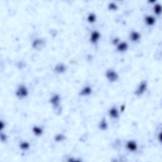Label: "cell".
Listing matches in <instances>:
<instances>
[{
	"label": "cell",
	"instance_id": "obj_11",
	"mask_svg": "<svg viewBox=\"0 0 162 162\" xmlns=\"http://www.w3.org/2000/svg\"><path fill=\"white\" fill-rule=\"evenodd\" d=\"M145 21H146V24H148L150 26L154 25L155 23V19L152 16H148L146 17L145 19Z\"/></svg>",
	"mask_w": 162,
	"mask_h": 162
},
{
	"label": "cell",
	"instance_id": "obj_19",
	"mask_svg": "<svg viewBox=\"0 0 162 162\" xmlns=\"http://www.w3.org/2000/svg\"><path fill=\"white\" fill-rule=\"evenodd\" d=\"M65 139V137L62 134H59L58 136H57V137H55V140L57 141H62Z\"/></svg>",
	"mask_w": 162,
	"mask_h": 162
},
{
	"label": "cell",
	"instance_id": "obj_1",
	"mask_svg": "<svg viewBox=\"0 0 162 162\" xmlns=\"http://www.w3.org/2000/svg\"><path fill=\"white\" fill-rule=\"evenodd\" d=\"M16 95L17 96L18 98H20V99L27 97L28 95L27 88L25 85H20L16 91Z\"/></svg>",
	"mask_w": 162,
	"mask_h": 162
},
{
	"label": "cell",
	"instance_id": "obj_14",
	"mask_svg": "<svg viewBox=\"0 0 162 162\" xmlns=\"http://www.w3.org/2000/svg\"><path fill=\"white\" fill-rule=\"evenodd\" d=\"M33 132H34L35 135L39 136L43 134V130H42L40 127L35 126V127H34V128H33Z\"/></svg>",
	"mask_w": 162,
	"mask_h": 162
},
{
	"label": "cell",
	"instance_id": "obj_17",
	"mask_svg": "<svg viewBox=\"0 0 162 162\" xmlns=\"http://www.w3.org/2000/svg\"><path fill=\"white\" fill-rule=\"evenodd\" d=\"M29 146H30V145H29V142H22L20 145V148L23 150H28V149L29 148Z\"/></svg>",
	"mask_w": 162,
	"mask_h": 162
},
{
	"label": "cell",
	"instance_id": "obj_16",
	"mask_svg": "<svg viewBox=\"0 0 162 162\" xmlns=\"http://www.w3.org/2000/svg\"><path fill=\"white\" fill-rule=\"evenodd\" d=\"M96 16L95 14L94 13H91L89 14V15L87 17L88 21L90 23H93L96 21Z\"/></svg>",
	"mask_w": 162,
	"mask_h": 162
},
{
	"label": "cell",
	"instance_id": "obj_15",
	"mask_svg": "<svg viewBox=\"0 0 162 162\" xmlns=\"http://www.w3.org/2000/svg\"><path fill=\"white\" fill-rule=\"evenodd\" d=\"M99 127L100 128V129L101 130H105L107 129V127H108V125H107L106 122L104 119H103V120L101 121V122L99 123Z\"/></svg>",
	"mask_w": 162,
	"mask_h": 162
},
{
	"label": "cell",
	"instance_id": "obj_13",
	"mask_svg": "<svg viewBox=\"0 0 162 162\" xmlns=\"http://www.w3.org/2000/svg\"><path fill=\"white\" fill-rule=\"evenodd\" d=\"M141 38V35L137 32H132L131 34V39L132 41H137Z\"/></svg>",
	"mask_w": 162,
	"mask_h": 162
},
{
	"label": "cell",
	"instance_id": "obj_20",
	"mask_svg": "<svg viewBox=\"0 0 162 162\" xmlns=\"http://www.w3.org/2000/svg\"><path fill=\"white\" fill-rule=\"evenodd\" d=\"M109 8L112 10H115L117 9V6L115 4H113V3H111L109 5Z\"/></svg>",
	"mask_w": 162,
	"mask_h": 162
},
{
	"label": "cell",
	"instance_id": "obj_3",
	"mask_svg": "<svg viewBox=\"0 0 162 162\" xmlns=\"http://www.w3.org/2000/svg\"><path fill=\"white\" fill-rule=\"evenodd\" d=\"M147 89V82L146 81L141 82V84L139 85L138 87L135 92V94L137 96H141L145 92Z\"/></svg>",
	"mask_w": 162,
	"mask_h": 162
},
{
	"label": "cell",
	"instance_id": "obj_8",
	"mask_svg": "<svg viewBox=\"0 0 162 162\" xmlns=\"http://www.w3.org/2000/svg\"><path fill=\"white\" fill-rule=\"evenodd\" d=\"M109 114L110 115V117L113 118H118V116H119V113H118V110H117L116 108H115V107L111 108L109 112Z\"/></svg>",
	"mask_w": 162,
	"mask_h": 162
},
{
	"label": "cell",
	"instance_id": "obj_18",
	"mask_svg": "<svg viewBox=\"0 0 162 162\" xmlns=\"http://www.w3.org/2000/svg\"><path fill=\"white\" fill-rule=\"evenodd\" d=\"M154 10H155V12L156 13V14L158 15H160L161 13V5L160 4H157V5H155V8H154Z\"/></svg>",
	"mask_w": 162,
	"mask_h": 162
},
{
	"label": "cell",
	"instance_id": "obj_12",
	"mask_svg": "<svg viewBox=\"0 0 162 162\" xmlns=\"http://www.w3.org/2000/svg\"><path fill=\"white\" fill-rule=\"evenodd\" d=\"M44 45V43H43V41H41V39H37L35 40V41L33 43V47L35 49H39V48L42 46Z\"/></svg>",
	"mask_w": 162,
	"mask_h": 162
},
{
	"label": "cell",
	"instance_id": "obj_4",
	"mask_svg": "<svg viewBox=\"0 0 162 162\" xmlns=\"http://www.w3.org/2000/svg\"><path fill=\"white\" fill-rule=\"evenodd\" d=\"M100 38V34L98 31H94L91 34V42L93 43H96Z\"/></svg>",
	"mask_w": 162,
	"mask_h": 162
},
{
	"label": "cell",
	"instance_id": "obj_5",
	"mask_svg": "<svg viewBox=\"0 0 162 162\" xmlns=\"http://www.w3.org/2000/svg\"><path fill=\"white\" fill-rule=\"evenodd\" d=\"M127 148L131 151H135L137 149V145L135 141H130L127 142Z\"/></svg>",
	"mask_w": 162,
	"mask_h": 162
},
{
	"label": "cell",
	"instance_id": "obj_2",
	"mask_svg": "<svg viewBox=\"0 0 162 162\" xmlns=\"http://www.w3.org/2000/svg\"><path fill=\"white\" fill-rule=\"evenodd\" d=\"M106 76L108 81L110 82H115L118 79V74L113 70H108L106 73Z\"/></svg>",
	"mask_w": 162,
	"mask_h": 162
},
{
	"label": "cell",
	"instance_id": "obj_7",
	"mask_svg": "<svg viewBox=\"0 0 162 162\" xmlns=\"http://www.w3.org/2000/svg\"><path fill=\"white\" fill-rule=\"evenodd\" d=\"M60 98L59 96L57 95V94H55V95H54L51 98L50 101L54 106L58 107L60 104Z\"/></svg>",
	"mask_w": 162,
	"mask_h": 162
},
{
	"label": "cell",
	"instance_id": "obj_10",
	"mask_svg": "<svg viewBox=\"0 0 162 162\" xmlns=\"http://www.w3.org/2000/svg\"><path fill=\"white\" fill-rule=\"evenodd\" d=\"M66 70V67L64 65L62 64V63H60V64L57 65L55 67V70L56 72L57 73H63Z\"/></svg>",
	"mask_w": 162,
	"mask_h": 162
},
{
	"label": "cell",
	"instance_id": "obj_9",
	"mask_svg": "<svg viewBox=\"0 0 162 162\" xmlns=\"http://www.w3.org/2000/svg\"><path fill=\"white\" fill-rule=\"evenodd\" d=\"M127 48H128V44L125 42L120 43L117 46V49L119 51H125L127 50Z\"/></svg>",
	"mask_w": 162,
	"mask_h": 162
},
{
	"label": "cell",
	"instance_id": "obj_6",
	"mask_svg": "<svg viewBox=\"0 0 162 162\" xmlns=\"http://www.w3.org/2000/svg\"><path fill=\"white\" fill-rule=\"evenodd\" d=\"M92 93V89L91 87L86 86L85 87L83 88L82 89L80 92V95L83 96H85L90 95Z\"/></svg>",
	"mask_w": 162,
	"mask_h": 162
}]
</instances>
